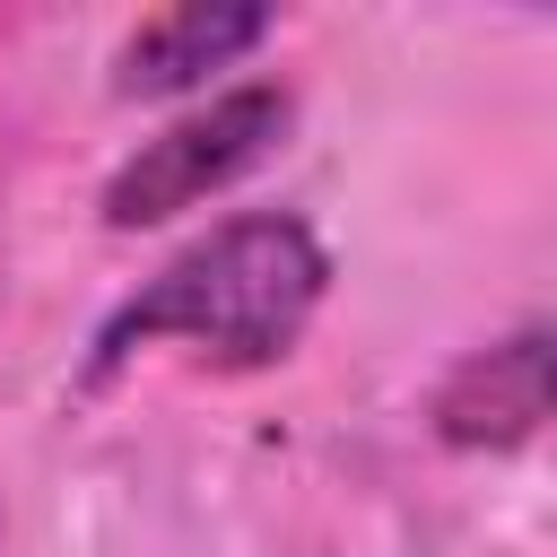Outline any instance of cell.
Here are the masks:
<instances>
[{
  "mask_svg": "<svg viewBox=\"0 0 557 557\" xmlns=\"http://www.w3.org/2000/svg\"><path fill=\"white\" fill-rule=\"evenodd\" d=\"M322 287H331V252H322V235L305 218H287V209L226 218L191 252H174L139 296H122L104 313L87 383L122 374L139 348H165V339L226 366V374L278 366L305 339V322L322 313Z\"/></svg>",
  "mask_w": 557,
  "mask_h": 557,
  "instance_id": "6da1fadb",
  "label": "cell"
},
{
  "mask_svg": "<svg viewBox=\"0 0 557 557\" xmlns=\"http://www.w3.org/2000/svg\"><path fill=\"white\" fill-rule=\"evenodd\" d=\"M287 122H296V96L270 87V78H244V87L191 104L183 122H165L157 139H139V148L104 174V200H96L104 226H113V235H131V226H165V218H183V209L235 191L252 165L278 157Z\"/></svg>",
  "mask_w": 557,
  "mask_h": 557,
  "instance_id": "7a4b0ae2",
  "label": "cell"
},
{
  "mask_svg": "<svg viewBox=\"0 0 557 557\" xmlns=\"http://www.w3.org/2000/svg\"><path fill=\"white\" fill-rule=\"evenodd\" d=\"M435 435L453 453H513L540 435L548 418V331H513V339H487L470 348L444 383H435Z\"/></svg>",
  "mask_w": 557,
  "mask_h": 557,
  "instance_id": "3957f363",
  "label": "cell"
},
{
  "mask_svg": "<svg viewBox=\"0 0 557 557\" xmlns=\"http://www.w3.org/2000/svg\"><path fill=\"white\" fill-rule=\"evenodd\" d=\"M261 35H270V9H252V0H183V9H157V17L131 26V44L113 61V87L122 96H183L209 70H235Z\"/></svg>",
  "mask_w": 557,
  "mask_h": 557,
  "instance_id": "277c9868",
  "label": "cell"
}]
</instances>
